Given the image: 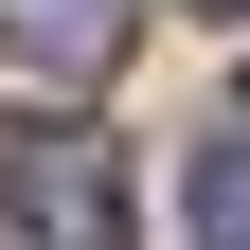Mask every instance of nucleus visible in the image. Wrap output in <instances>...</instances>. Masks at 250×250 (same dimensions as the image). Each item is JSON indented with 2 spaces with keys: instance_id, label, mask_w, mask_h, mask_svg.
Returning <instances> with one entry per match:
<instances>
[{
  "instance_id": "1",
  "label": "nucleus",
  "mask_w": 250,
  "mask_h": 250,
  "mask_svg": "<svg viewBox=\"0 0 250 250\" xmlns=\"http://www.w3.org/2000/svg\"><path fill=\"white\" fill-rule=\"evenodd\" d=\"M0 250H125V143L0 107Z\"/></svg>"
},
{
  "instance_id": "2",
  "label": "nucleus",
  "mask_w": 250,
  "mask_h": 250,
  "mask_svg": "<svg viewBox=\"0 0 250 250\" xmlns=\"http://www.w3.org/2000/svg\"><path fill=\"white\" fill-rule=\"evenodd\" d=\"M143 36V0H0V54H36V72H125Z\"/></svg>"
},
{
  "instance_id": "3",
  "label": "nucleus",
  "mask_w": 250,
  "mask_h": 250,
  "mask_svg": "<svg viewBox=\"0 0 250 250\" xmlns=\"http://www.w3.org/2000/svg\"><path fill=\"white\" fill-rule=\"evenodd\" d=\"M179 214H197V250H250V125H214V143H197Z\"/></svg>"
},
{
  "instance_id": "4",
  "label": "nucleus",
  "mask_w": 250,
  "mask_h": 250,
  "mask_svg": "<svg viewBox=\"0 0 250 250\" xmlns=\"http://www.w3.org/2000/svg\"><path fill=\"white\" fill-rule=\"evenodd\" d=\"M214 18H250V0H214Z\"/></svg>"
},
{
  "instance_id": "5",
  "label": "nucleus",
  "mask_w": 250,
  "mask_h": 250,
  "mask_svg": "<svg viewBox=\"0 0 250 250\" xmlns=\"http://www.w3.org/2000/svg\"><path fill=\"white\" fill-rule=\"evenodd\" d=\"M232 125H250V107H232Z\"/></svg>"
}]
</instances>
